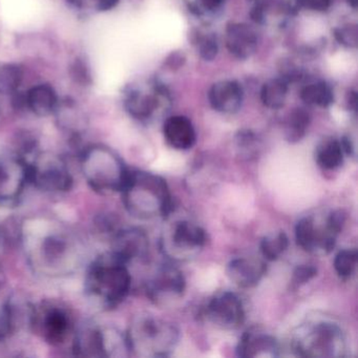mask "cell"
<instances>
[{
	"label": "cell",
	"mask_w": 358,
	"mask_h": 358,
	"mask_svg": "<svg viewBox=\"0 0 358 358\" xmlns=\"http://www.w3.org/2000/svg\"><path fill=\"white\" fill-rule=\"evenodd\" d=\"M33 324L43 338L51 345L66 341L71 332V318L66 310L57 306H48L32 314Z\"/></svg>",
	"instance_id": "cell-11"
},
{
	"label": "cell",
	"mask_w": 358,
	"mask_h": 358,
	"mask_svg": "<svg viewBox=\"0 0 358 358\" xmlns=\"http://www.w3.org/2000/svg\"><path fill=\"white\" fill-rule=\"evenodd\" d=\"M27 183L28 169L24 158L0 160V205L17 200Z\"/></svg>",
	"instance_id": "cell-13"
},
{
	"label": "cell",
	"mask_w": 358,
	"mask_h": 358,
	"mask_svg": "<svg viewBox=\"0 0 358 358\" xmlns=\"http://www.w3.org/2000/svg\"><path fill=\"white\" fill-rule=\"evenodd\" d=\"M358 255L355 248H345L335 255V272L341 280H349L355 273L357 268Z\"/></svg>",
	"instance_id": "cell-27"
},
{
	"label": "cell",
	"mask_w": 358,
	"mask_h": 358,
	"mask_svg": "<svg viewBox=\"0 0 358 358\" xmlns=\"http://www.w3.org/2000/svg\"><path fill=\"white\" fill-rule=\"evenodd\" d=\"M127 210L139 220L164 219L173 210V198L166 181L148 171H129L121 192Z\"/></svg>",
	"instance_id": "cell-1"
},
{
	"label": "cell",
	"mask_w": 358,
	"mask_h": 358,
	"mask_svg": "<svg viewBox=\"0 0 358 358\" xmlns=\"http://www.w3.org/2000/svg\"><path fill=\"white\" fill-rule=\"evenodd\" d=\"M74 350L77 355L87 357H106V331L87 328L76 335Z\"/></svg>",
	"instance_id": "cell-20"
},
{
	"label": "cell",
	"mask_w": 358,
	"mask_h": 358,
	"mask_svg": "<svg viewBox=\"0 0 358 358\" xmlns=\"http://www.w3.org/2000/svg\"><path fill=\"white\" fill-rule=\"evenodd\" d=\"M203 7L208 10H215L223 3L224 0H199Z\"/></svg>",
	"instance_id": "cell-36"
},
{
	"label": "cell",
	"mask_w": 358,
	"mask_h": 358,
	"mask_svg": "<svg viewBox=\"0 0 358 358\" xmlns=\"http://www.w3.org/2000/svg\"><path fill=\"white\" fill-rule=\"evenodd\" d=\"M71 3L79 11L98 13L108 11L117 5L119 0H70Z\"/></svg>",
	"instance_id": "cell-31"
},
{
	"label": "cell",
	"mask_w": 358,
	"mask_h": 358,
	"mask_svg": "<svg viewBox=\"0 0 358 358\" xmlns=\"http://www.w3.org/2000/svg\"><path fill=\"white\" fill-rule=\"evenodd\" d=\"M131 287L129 266L112 252L98 257L92 264L85 278L87 294L108 309L120 305L129 295Z\"/></svg>",
	"instance_id": "cell-3"
},
{
	"label": "cell",
	"mask_w": 358,
	"mask_h": 358,
	"mask_svg": "<svg viewBox=\"0 0 358 358\" xmlns=\"http://www.w3.org/2000/svg\"><path fill=\"white\" fill-rule=\"evenodd\" d=\"M288 247V236L284 231L273 232L261 241L259 251L266 261L275 262L285 255Z\"/></svg>",
	"instance_id": "cell-23"
},
{
	"label": "cell",
	"mask_w": 358,
	"mask_h": 358,
	"mask_svg": "<svg viewBox=\"0 0 358 358\" xmlns=\"http://www.w3.org/2000/svg\"><path fill=\"white\" fill-rule=\"evenodd\" d=\"M290 350L299 357H345L347 336L343 328L333 320L312 318L301 322L291 333Z\"/></svg>",
	"instance_id": "cell-2"
},
{
	"label": "cell",
	"mask_w": 358,
	"mask_h": 358,
	"mask_svg": "<svg viewBox=\"0 0 358 358\" xmlns=\"http://www.w3.org/2000/svg\"><path fill=\"white\" fill-rule=\"evenodd\" d=\"M125 336L129 352L136 356L169 357L179 345L180 331L169 320L144 314L134 318Z\"/></svg>",
	"instance_id": "cell-4"
},
{
	"label": "cell",
	"mask_w": 358,
	"mask_h": 358,
	"mask_svg": "<svg viewBox=\"0 0 358 358\" xmlns=\"http://www.w3.org/2000/svg\"><path fill=\"white\" fill-rule=\"evenodd\" d=\"M309 115L303 110H296L290 115L285 125V137L291 143L301 141L309 127Z\"/></svg>",
	"instance_id": "cell-24"
},
{
	"label": "cell",
	"mask_w": 358,
	"mask_h": 358,
	"mask_svg": "<svg viewBox=\"0 0 358 358\" xmlns=\"http://www.w3.org/2000/svg\"><path fill=\"white\" fill-rule=\"evenodd\" d=\"M226 273L238 288H253L267 273V266L257 257H236L228 263Z\"/></svg>",
	"instance_id": "cell-15"
},
{
	"label": "cell",
	"mask_w": 358,
	"mask_h": 358,
	"mask_svg": "<svg viewBox=\"0 0 358 358\" xmlns=\"http://www.w3.org/2000/svg\"><path fill=\"white\" fill-rule=\"evenodd\" d=\"M217 53V45L213 38H206L202 41L200 54L205 60H213Z\"/></svg>",
	"instance_id": "cell-33"
},
{
	"label": "cell",
	"mask_w": 358,
	"mask_h": 358,
	"mask_svg": "<svg viewBox=\"0 0 358 358\" xmlns=\"http://www.w3.org/2000/svg\"><path fill=\"white\" fill-rule=\"evenodd\" d=\"M209 102L217 112L234 114L242 106V87L236 81H220L211 87Z\"/></svg>",
	"instance_id": "cell-16"
},
{
	"label": "cell",
	"mask_w": 358,
	"mask_h": 358,
	"mask_svg": "<svg viewBox=\"0 0 358 358\" xmlns=\"http://www.w3.org/2000/svg\"><path fill=\"white\" fill-rule=\"evenodd\" d=\"M349 3H351L353 7H355L356 3H357V0H349Z\"/></svg>",
	"instance_id": "cell-37"
},
{
	"label": "cell",
	"mask_w": 358,
	"mask_h": 358,
	"mask_svg": "<svg viewBox=\"0 0 358 358\" xmlns=\"http://www.w3.org/2000/svg\"><path fill=\"white\" fill-rule=\"evenodd\" d=\"M236 148L242 158L252 159L259 154V141L250 131H242L236 136Z\"/></svg>",
	"instance_id": "cell-30"
},
{
	"label": "cell",
	"mask_w": 358,
	"mask_h": 358,
	"mask_svg": "<svg viewBox=\"0 0 358 358\" xmlns=\"http://www.w3.org/2000/svg\"><path fill=\"white\" fill-rule=\"evenodd\" d=\"M205 320L215 328L232 331L242 327L246 318L242 299L231 291L213 295L203 310Z\"/></svg>",
	"instance_id": "cell-10"
},
{
	"label": "cell",
	"mask_w": 358,
	"mask_h": 358,
	"mask_svg": "<svg viewBox=\"0 0 358 358\" xmlns=\"http://www.w3.org/2000/svg\"><path fill=\"white\" fill-rule=\"evenodd\" d=\"M345 156L341 140H324L316 148L315 162L324 171H335L343 164Z\"/></svg>",
	"instance_id": "cell-21"
},
{
	"label": "cell",
	"mask_w": 358,
	"mask_h": 358,
	"mask_svg": "<svg viewBox=\"0 0 358 358\" xmlns=\"http://www.w3.org/2000/svg\"><path fill=\"white\" fill-rule=\"evenodd\" d=\"M125 108L131 117L140 121H148L158 110V102L152 96L139 92H131L125 100Z\"/></svg>",
	"instance_id": "cell-22"
},
{
	"label": "cell",
	"mask_w": 358,
	"mask_h": 358,
	"mask_svg": "<svg viewBox=\"0 0 358 358\" xmlns=\"http://www.w3.org/2000/svg\"><path fill=\"white\" fill-rule=\"evenodd\" d=\"M160 236V250L171 263L192 261L204 249L206 232L194 220L175 215L173 210L164 217Z\"/></svg>",
	"instance_id": "cell-5"
},
{
	"label": "cell",
	"mask_w": 358,
	"mask_h": 358,
	"mask_svg": "<svg viewBox=\"0 0 358 358\" xmlns=\"http://www.w3.org/2000/svg\"><path fill=\"white\" fill-rule=\"evenodd\" d=\"M336 37L343 45H349V47L350 45H356V43H357V32H356L355 28L353 30L350 28L341 29L337 31Z\"/></svg>",
	"instance_id": "cell-34"
},
{
	"label": "cell",
	"mask_w": 358,
	"mask_h": 358,
	"mask_svg": "<svg viewBox=\"0 0 358 358\" xmlns=\"http://www.w3.org/2000/svg\"><path fill=\"white\" fill-rule=\"evenodd\" d=\"M236 352L242 358H274L280 356L282 347L275 336L255 328L241 336Z\"/></svg>",
	"instance_id": "cell-14"
},
{
	"label": "cell",
	"mask_w": 358,
	"mask_h": 358,
	"mask_svg": "<svg viewBox=\"0 0 358 358\" xmlns=\"http://www.w3.org/2000/svg\"><path fill=\"white\" fill-rule=\"evenodd\" d=\"M41 249H43L41 255L45 261L49 265H54L66 257L69 246L64 238L58 236H50L43 241Z\"/></svg>",
	"instance_id": "cell-28"
},
{
	"label": "cell",
	"mask_w": 358,
	"mask_h": 358,
	"mask_svg": "<svg viewBox=\"0 0 358 358\" xmlns=\"http://www.w3.org/2000/svg\"><path fill=\"white\" fill-rule=\"evenodd\" d=\"M317 275V269L312 265H299L295 268L291 278V287L293 289L299 288L309 282Z\"/></svg>",
	"instance_id": "cell-32"
},
{
	"label": "cell",
	"mask_w": 358,
	"mask_h": 358,
	"mask_svg": "<svg viewBox=\"0 0 358 358\" xmlns=\"http://www.w3.org/2000/svg\"><path fill=\"white\" fill-rule=\"evenodd\" d=\"M299 3L312 11H324L330 7L331 0H299Z\"/></svg>",
	"instance_id": "cell-35"
},
{
	"label": "cell",
	"mask_w": 358,
	"mask_h": 358,
	"mask_svg": "<svg viewBox=\"0 0 358 358\" xmlns=\"http://www.w3.org/2000/svg\"><path fill=\"white\" fill-rule=\"evenodd\" d=\"M24 102L30 112L39 117L56 114L60 106L59 97L54 87L43 83L29 90Z\"/></svg>",
	"instance_id": "cell-18"
},
{
	"label": "cell",
	"mask_w": 358,
	"mask_h": 358,
	"mask_svg": "<svg viewBox=\"0 0 358 358\" xmlns=\"http://www.w3.org/2000/svg\"><path fill=\"white\" fill-rule=\"evenodd\" d=\"M22 80L20 66L14 64L0 66V94H13L17 91Z\"/></svg>",
	"instance_id": "cell-29"
},
{
	"label": "cell",
	"mask_w": 358,
	"mask_h": 358,
	"mask_svg": "<svg viewBox=\"0 0 358 358\" xmlns=\"http://www.w3.org/2000/svg\"><path fill=\"white\" fill-rule=\"evenodd\" d=\"M150 251V240L145 232L138 228L120 229L113 238L110 252L127 266L134 262L143 261Z\"/></svg>",
	"instance_id": "cell-12"
},
{
	"label": "cell",
	"mask_w": 358,
	"mask_h": 358,
	"mask_svg": "<svg viewBox=\"0 0 358 358\" xmlns=\"http://www.w3.org/2000/svg\"><path fill=\"white\" fill-rule=\"evenodd\" d=\"M301 98L303 102L310 106H322V108H327L333 102L332 91L326 83H313L303 87Z\"/></svg>",
	"instance_id": "cell-25"
},
{
	"label": "cell",
	"mask_w": 358,
	"mask_h": 358,
	"mask_svg": "<svg viewBox=\"0 0 358 358\" xmlns=\"http://www.w3.org/2000/svg\"><path fill=\"white\" fill-rule=\"evenodd\" d=\"M345 223V215L341 210L330 211L324 219L307 215L295 226V240L306 252L318 257L329 255L334 249Z\"/></svg>",
	"instance_id": "cell-7"
},
{
	"label": "cell",
	"mask_w": 358,
	"mask_h": 358,
	"mask_svg": "<svg viewBox=\"0 0 358 358\" xmlns=\"http://www.w3.org/2000/svg\"><path fill=\"white\" fill-rule=\"evenodd\" d=\"M27 162L29 183L45 192H68L73 185L72 176L62 159L56 157H38Z\"/></svg>",
	"instance_id": "cell-9"
},
{
	"label": "cell",
	"mask_w": 358,
	"mask_h": 358,
	"mask_svg": "<svg viewBox=\"0 0 358 358\" xmlns=\"http://www.w3.org/2000/svg\"><path fill=\"white\" fill-rule=\"evenodd\" d=\"M185 291V278L171 262L158 266L145 284L146 296L159 307H169L177 303Z\"/></svg>",
	"instance_id": "cell-8"
},
{
	"label": "cell",
	"mask_w": 358,
	"mask_h": 358,
	"mask_svg": "<svg viewBox=\"0 0 358 358\" xmlns=\"http://www.w3.org/2000/svg\"><path fill=\"white\" fill-rule=\"evenodd\" d=\"M287 85L282 80H271L264 85L261 92V99L267 108L278 110L286 101Z\"/></svg>",
	"instance_id": "cell-26"
},
{
	"label": "cell",
	"mask_w": 358,
	"mask_h": 358,
	"mask_svg": "<svg viewBox=\"0 0 358 358\" xmlns=\"http://www.w3.org/2000/svg\"><path fill=\"white\" fill-rule=\"evenodd\" d=\"M167 143L178 150H188L196 144V134L194 125L183 116L169 117L163 127Z\"/></svg>",
	"instance_id": "cell-17"
},
{
	"label": "cell",
	"mask_w": 358,
	"mask_h": 358,
	"mask_svg": "<svg viewBox=\"0 0 358 358\" xmlns=\"http://www.w3.org/2000/svg\"><path fill=\"white\" fill-rule=\"evenodd\" d=\"M81 166L89 185L102 194L121 192L129 171L119 155L104 145H92L81 152Z\"/></svg>",
	"instance_id": "cell-6"
},
{
	"label": "cell",
	"mask_w": 358,
	"mask_h": 358,
	"mask_svg": "<svg viewBox=\"0 0 358 358\" xmlns=\"http://www.w3.org/2000/svg\"><path fill=\"white\" fill-rule=\"evenodd\" d=\"M226 43L230 53L241 59H246L255 53L257 37L248 24H231L226 31Z\"/></svg>",
	"instance_id": "cell-19"
}]
</instances>
